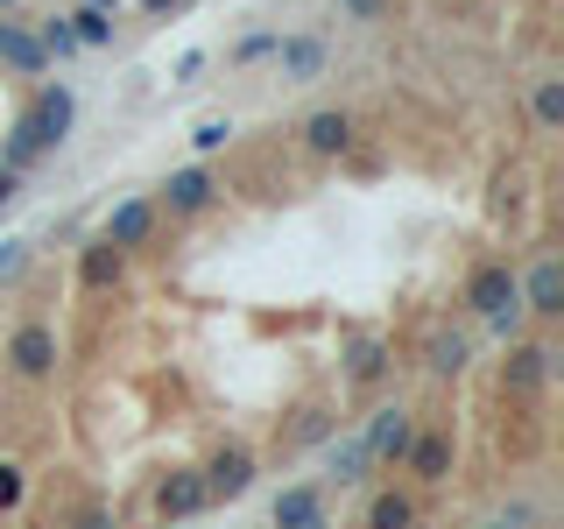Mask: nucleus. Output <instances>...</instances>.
Returning <instances> with one entry per match:
<instances>
[{"mask_svg":"<svg viewBox=\"0 0 564 529\" xmlns=\"http://www.w3.org/2000/svg\"><path fill=\"white\" fill-rule=\"evenodd\" d=\"M120 282H128V255H120V247H106L99 234L78 247V290L85 296H113Z\"/></svg>","mask_w":564,"mask_h":529,"instance_id":"16","label":"nucleus"},{"mask_svg":"<svg viewBox=\"0 0 564 529\" xmlns=\"http://www.w3.org/2000/svg\"><path fill=\"white\" fill-rule=\"evenodd\" d=\"M410 438H416V410H402V402H381L375 417L360 423V445H367V466L388 473L410 458Z\"/></svg>","mask_w":564,"mask_h":529,"instance_id":"5","label":"nucleus"},{"mask_svg":"<svg viewBox=\"0 0 564 529\" xmlns=\"http://www.w3.org/2000/svg\"><path fill=\"white\" fill-rule=\"evenodd\" d=\"M70 529H120V516H113V508H78Z\"/></svg>","mask_w":564,"mask_h":529,"instance_id":"27","label":"nucleus"},{"mask_svg":"<svg viewBox=\"0 0 564 529\" xmlns=\"http://www.w3.org/2000/svg\"><path fill=\"white\" fill-rule=\"evenodd\" d=\"M269 64H275L282 85H317L332 71V43L317 29H290V35H275V57Z\"/></svg>","mask_w":564,"mask_h":529,"instance_id":"9","label":"nucleus"},{"mask_svg":"<svg viewBox=\"0 0 564 529\" xmlns=\"http://www.w3.org/2000/svg\"><path fill=\"white\" fill-rule=\"evenodd\" d=\"M29 261V240H0V276H14Z\"/></svg>","mask_w":564,"mask_h":529,"instance_id":"28","label":"nucleus"},{"mask_svg":"<svg viewBox=\"0 0 564 529\" xmlns=\"http://www.w3.org/2000/svg\"><path fill=\"white\" fill-rule=\"evenodd\" d=\"M170 8H184V0H141V14H149V22H163Z\"/></svg>","mask_w":564,"mask_h":529,"instance_id":"30","label":"nucleus"},{"mask_svg":"<svg viewBox=\"0 0 564 529\" xmlns=\"http://www.w3.org/2000/svg\"><path fill=\"white\" fill-rule=\"evenodd\" d=\"M557 375V346L551 339H516L501 353V367H494V388H501V402H536L543 388Z\"/></svg>","mask_w":564,"mask_h":529,"instance_id":"4","label":"nucleus"},{"mask_svg":"<svg viewBox=\"0 0 564 529\" xmlns=\"http://www.w3.org/2000/svg\"><path fill=\"white\" fill-rule=\"evenodd\" d=\"M529 128H536V134H564V78H557V71H543V78L529 85Z\"/></svg>","mask_w":564,"mask_h":529,"instance_id":"20","label":"nucleus"},{"mask_svg":"<svg viewBox=\"0 0 564 529\" xmlns=\"http://www.w3.org/2000/svg\"><path fill=\"white\" fill-rule=\"evenodd\" d=\"M516 290H522V317L557 325V317H564V261L557 255H536L529 269H516Z\"/></svg>","mask_w":564,"mask_h":529,"instance_id":"11","label":"nucleus"},{"mask_svg":"<svg viewBox=\"0 0 564 529\" xmlns=\"http://www.w3.org/2000/svg\"><path fill=\"white\" fill-rule=\"evenodd\" d=\"M296 141H304V155H317V163H339V155H352L360 128H352L346 106H311V114L296 120Z\"/></svg>","mask_w":564,"mask_h":529,"instance_id":"12","label":"nucleus"},{"mask_svg":"<svg viewBox=\"0 0 564 529\" xmlns=\"http://www.w3.org/2000/svg\"><path fill=\"white\" fill-rule=\"evenodd\" d=\"M339 375H346V388H381L395 375V339H388V332H346Z\"/></svg>","mask_w":564,"mask_h":529,"instance_id":"10","label":"nucleus"},{"mask_svg":"<svg viewBox=\"0 0 564 529\" xmlns=\"http://www.w3.org/2000/svg\"><path fill=\"white\" fill-rule=\"evenodd\" d=\"M70 120H78V93H70L64 78H43V85H35V93H29V106H22V114H14V128L0 134V170H14V176L43 170L50 155L64 149Z\"/></svg>","mask_w":564,"mask_h":529,"instance_id":"1","label":"nucleus"},{"mask_svg":"<svg viewBox=\"0 0 564 529\" xmlns=\"http://www.w3.org/2000/svg\"><path fill=\"white\" fill-rule=\"evenodd\" d=\"M423 522V508H416V494L410 487H375L367 494V508H360V529H416Z\"/></svg>","mask_w":564,"mask_h":529,"instance_id":"17","label":"nucleus"},{"mask_svg":"<svg viewBox=\"0 0 564 529\" xmlns=\"http://www.w3.org/2000/svg\"><path fill=\"white\" fill-rule=\"evenodd\" d=\"M275 35H282V29H254V35H240V43L226 50V64H269V57H275Z\"/></svg>","mask_w":564,"mask_h":529,"instance_id":"24","label":"nucleus"},{"mask_svg":"<svg viewBox=\"0 0 564 529\" xmlns=\"http://www.w3.org/2000/svg\"><path fill=\"white\" fill-rule=\"evenodd\" d=\"M0 71H14V78H50V57H43V43H35V22L0 14Z\"/></svg>","mask_w":564,"mask_h":529,"instance_id":"15","label":"nucleus"},{"mask_svg":"<svg viewBox=\"0 0 564 529\" xmlns=\"http://www.w3.org/2000/svg\"><path fill=\"white\" fill-rule=\"evenodd\" d=\"M155 226H163V212H155V198H141V191H134V198H120L113 212H106V226H99V240L106 247H120V255H141V247H149L155 240Z\"/></svg>","mask_w":564,"mask_h":529,"instance_id":"13","label":"nucleus"},{"mask_svg":"<svg viewBox=\"0 0 564 529\" xmlns=\"http://www.w3.org/2000/svg\"><path fill=\"white\" fill-rule=\"evenodd\" d=\"M170 529H184V522H170Z\"/></svg>","mask_w":564,"mask_h":529,"instance_id":"35","label":"nucleus"},{"mask_svg":"<svg viewBox=\"0 0 564 529\" xmlns=\"http://www.w3.org/2000/svg\"><path fill=\"white\" fill-rule=\"evenodd\" d=\"M14 198H22V176H14V170H0V212H8Z\"/></svg>","mask_w":564,"mask_h":529,"instance_id":"29","label":"nucleus"},{"mask_svg":"<svg viewBox=\"0 0 564 529\" xmlns=\"http://www.w3.org/2000/svg\"><path fill=\"white\" fill-rule=\"evenodd\" d=\"M226 141H234V120H226V114H205L198 128H191V155L205 163V155H219V149H226Z\"/></svg>","mask_w":564,"mask_h":529,"instance_id":"23","label":"nucleus"},{"mask_svg":"<svg viewBox=\"0 0 564 529\" xmlns=\"http://www.w3.org/2000/svg\"><path fill=\"white\" fill-rule=\"evenodd\" d=\"M339 14H346V22H381L388 0H339Z\"/></svg>","mask_w":564,"mask_h":529,"instance_id":"26","label":"nucleus"},{"mask_svg":"<svg viewBox=\"0 0 564 529\" xmlns=\"http://www.w3.org/2000/svg\"><path fill=\"white\" fill-rule=\"evenodd\" d=\"M317 508H332V501H325V481H290V487L269 501V529H296V522H311Z\"/></svg>","mask_w":564,"mask_h":529,"instance_id":"18","label":"nucleus"},{"mask_svg":"<svg viewBox=\"0 0 564 529\" xmlns=\"http://www.w3.org/2000/svg\"><path fill=\"white\" fill-rule=\"evenodd\" d=\"M402 473H410L416 487H445L452 473H458V431H452V423H416Z\"/></svg>","mask_w":564,"mask_h":529,"instance_id":"6","label":"nucleus"},{"mask_svg":"<svg viewBox=\"0 0 564 529\" xmlns=\"http://www.w3.org/2000/svg\"><path fill=\"white\" fill-rule=\"evenodd\" d=\"M0 14H22V0H0Z\"/></svg>","mask_w":564,"mask_h":529,"instance_id":"34","label":"nucleus"},{"mask_svg":"<svg viewBox=\"0 0 564 529\" xmlns=\"http://www.w3.org/2000/svg\"><path fill=\"white\" fill-rule=\"evenodd\" d=\"M78 8H99V14H120V0H78Z\"/></svg>","mask_w":564,"mask_h":529,"instance_id":"32","label":"nucleus"},{"mask_svg":"<svg viewBox=\"0 0 564 529\" xmlns=\"http://www.w3.org/2000/svg\"><path fill=\"white\" fill-rule=\"evenodd\" d=\"M205 481H198V466H170L163 481H155V516L163 522H198L205 516Z\"/></svg>","mask_w":564,"mask_h":529,"instance_id":"14","label":"nucleus"},{"mask_svg":"<svg viewBox=\"0 0 564 529\" xmlns=\"http://www.w3.org/2000/svg\"><path fill=\"white\" fill-rule=\"evenodd\" d=\"M296 529H332V508H317V516H311V522H296Z\"/></svg>","mask_w":564,"mask_h":529,"instance_id":"31","label":"nucleus"},{"mask_svg":"<svg viewBox=\"0 0 564 529\" xmlns=\"http://www.w3.org/2000/svg\"><path fill=\"white\" fill-rule=\"evenodd\" d=\"M458 311L480 317V325H487L501 346H516L522 325H529V317H522V290H516V261H508V255L473 261L466 282H458Z\"/></svg>","mask_w":564,"mask_h":529,"instance_id":"2","label":"nucleus"},{"mask_svg":"<svg viewBox=\"0 0 564 529\" xmlns=\"http://www.w3.org/2000/svg\"><path fill=\"white\" fill-rule=\"evenodd\" d=\"M198 481H205V501L219 508V501H247L254 494V481H261V458L247 452V445H219L198 466Z\"/></svg>","mask_w":564,"mask_h":529,"instance_id":"7","label":"nucleus"},{"mask_svg":"<svg viewBox=\"0 0 564 529\" xmlns=\"http://www.w3.org/2000/svg\"><path fill=\"white\" fill-rule=\"evenodd\" d=\"M64 22H70V35H78V50H113V14H99V8H70Z\"/></svg>","mask_w":564,"mask_h":529,"instance_id":"22","label":"nucleus"},{"mask_svg":"<svg viewBox=\"0 0 564 529\" xmlns=\"http://www.w3.org/2000/svg\"><path fill=\"white\" fill-rule=\"evenodd\" d=\"M473 529H522V522H508V516H494V522H473Z\"/></svg>","mask_w":564,"mask_h":529,"instance_id":"33","label":"nucleus"},{"mask_svg":"<svg viewBox=\"0 0 564 529\" xmlns=\"http://www.w3.org/2000/svg\"><path fill=\"white\" fill-rule=\"evenodd\" d=\"M466 360H473V339H466V332H431L423 367H431L437 381H458V375H466Z\"/></svg>","mask_w":564,"mask_h":529,"instance_id":"21","label":"nucleus"},{"mask_svg":"<svg viewBox=\"0 0 564 529\" xmlns=\"http://www.w3.org/2000/svg\"><path fill=\"white\" fill-rule=\"evenodd\" d=\"M212 205H219V176H212L205 163L170 170L163 191H155V212H163V219H198V212H212Z\"/></svg>","mask_w":564,"mask_h":529,"instance_id":"8","label":"nucleus"},{"mask_svg":"<svg viewBox=\"0 0 564 529\" xmlns=\"http://www.w3.org/2000/svg\"><path fill=\"white\" fill-rule=\"evenodd\" d=\"M22 501H29V473L14 458H0V516H14Z\"/></svg>","mask_w":564,"mask_h":529,"instance_id":"25","label":"nucleus"},{"mask_svg":"<svg viewBox=\"0 0 564 529\" xmlns=\"http://www.w3.org/2000/svg\"><path fill=\"white\" fill-rule=\"evenodd\" d=\"M0 360H8V375H14V381H29V388L57 381V367H64V339H57V325H50V317H22V325L8 332V346H0Z\"/></svg>","mask_w":564,"mask_h":529,"instance_id":"3","label":"nucleus"},{"mask_svg":"<svg viewBox=\"0 0 564 529\" xmlns=\"http://www.w3.org/2000/svg\"><path fill=\"white\" fill-rule=\"evenodd\" d=\"M367 473H375V466H367V445H360V431H339V438L325 445V481H332V487H360Z\"/></svg>","mask_w":564,"mask_h":529,"instance_id":"19","label":"nucleus"}]
</instances>
